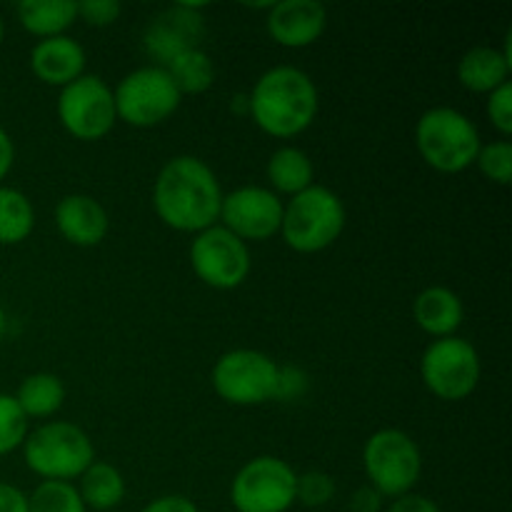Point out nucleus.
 <instances>
[{"label":"nucleus","mask_w":512,"mask_h":512,"mask_svg":"<svg viewBox=\"0 0 512 512\" xmlns=\"http://www.w3.org/2000/svg\"><path fill=\"white\" fill-rule=\"evenodd\" d=\"M223 188L218 175L195 155H175L160 168L153 183V208L168 228L200 233L218 225Z\"/></svg>","instance_id":"nucleus-1"},{"label":"nucleus","mask_w":512,"mask_h":512,"mask_svg":"<svg viewBox=\"0 0 512 512\" xmlns=\"http://www.w3.org/2000/svg\"><path fill=\"white\" fill-rule=\"evenodd\" d=\"M318 105V85L295 65L265 70L248 93V115L253 123L280 140L308 130L318 115Z\"/></svg>","instance_id":"nucleus-2"},{"label":"nucleus","mask_w":512,"mask_h":512,"mask_svg":"<svg viewBox=\"0 0 512 512\" xmlns=\"http://www.w3.org/2000/svg\"><path fill=\"white\" fill-rule=\"evenodd\" d=\"M415 145L425 163L438 173H463L475 165L483 140L468 115L450 105H435L415 123Z\"/></svg>","instance_id":"nucleus-3"},{"label":"nucleus","mask_w":512,"mask_h":512,"mask_svg":"<svg viewBox=\"0 0 512 512\" xmlns=\"http://www.w3.org/2000/svg\"><path fill=\"white\" fill-rule=\"evenodd\" d=\"M345 218L348 213L340 195L313 183L283 203L280 235L295 253H320L343 235Z\"/></svg>","instance_id":"nucleus-4"},{"label":"nucleus","mask_w":512,"mask_h":512,"mask_svg":"<svg viewBox=\"0 0 512 512\" xmlns=\"http://www.w3.org/2000/svg\"><path fill=\"white\" fill-rule=\"evenodd\" d=\"M23 460L43 480L73 483L95 460V448L80 425L50 420L30 430L23 443Z\"/></svg>","instance_id":"nucleus-5"},{"label":"nucleus","mask_w":512,"mask_h":512,"mask_svg":"<svg viewBox=\"0 0 512 512\" xmlns=\"http://www.w3.org/2000/svg\"><path fill=\"white\" fill-rule=\"evenodd\" d=\"M363 468L368 485L383 498L413 493L423 473V453L405 430L383 428L365 440Z\"/></svg>","instance_id":"nucleus-6"},{"label":"nucleus","mask_w":512,"mask_h":512,"mask_svg":"<svg viewBox=\"0 0 512 512\" xmlns=\"http://www.w3.org/2000/svg\"><path fill=\"white\" fill-rule=\"evenodd\" d=\"M115 113L133 128H155L180 108V90L163 65L135 68L115 85Z\"/></svg>","instance_id":"nucleus-7"},{"label":"nucleus","mask_w":512,"mask_h":512,"mask_svg":"<svg viewBox=\"0 0 512 512\" xmlns=\"http://www.w3.org/2000/svg\"><path fill=\"white\" fill-rule=\"evenodd\" d=\"M278 370L280 365L263 350L235 348L215 360L210 383L225 403L250 408L275 398Z\"/></svg>","instance_id":"nucleus-8"},{"label":"nucleus","mask_w":512,"mask_h":512,"mask_svg":"<svg viewBox=\"0 0 512 512\" xmlns=\"http://www.w3.org/2000/svg\"><path fill=\"white\" fill-rule=\"evenodd\" d=\"M480 355L470 340L450 335L438 338L425 348L420 358V378L423 385L440 400L458 403L470 398L480 383Z\"/></svg>","instance_id":"nucleus-9"},{"label":"nucleus","mask_w":512,"mask_h":512,"mask_svg":"<svg viewBox=\"0 0 512 512\" xmlns=\"http://www.w3.org/2000/svg\"><path fill=\"white\" fill-rule=\"evenodd\" d=\"M293 465L275 455L248 460L230 483V503L238 512H288L295 505Z\"/></svg>","instance_id":"nucleus-10"},{"label":"nucleus","mask_w":512,"mask_h":512,"mask_svg":"<svg viewBox=\"0 0 512 512\" xmlns=\"http://www.w3.org/2000/svg\"><path fill=\"white\" fill-rule=\"evenodd\" d=\"M55 110L60 125L78 140L105 138L118 123L113 88L100 75L85 73L60 88Z\"/></svg>","instance_id":"nucleus-11"},{"label":"nucleus","mask_w":512,"mask_h":512,"mask_svg":"<svg viewBox=\"0 0 512 512\" xmlns=\"http://www.w3.org/2000/svg\"><path fill=\"white\" fill-rule=\"evenodd\" d=\"M190 265L208 288L233 290L248 280L253 260L248 243L218 223L195 233L190 243Z\"/></svg>","instance_id":"nucleus-12"},{"label":"nucleus","mask_w":512,"mask_h":512,"mask_svg":"<svg viewBox=\"0 0 512 512\" xmlns=\"http://www.w3.org/2000/svg\"><path fill=\"white\" fill-rule=\"evenodd\" d=\"M218 223L238 235L243 243H260L280 233L283 223V200L263 185H240L223 193Z\"/></svg>","instance_id":"nucleus-13"},{"label":"nucleus","mask_w":512,"mask_h":512,"mask_svg":"<svg viewBox=\"0 0 512 512\" xmlns=\"http://www.w3.org/2000/svg\"><path fill=\"white\" fill-rule=\"evenodd\" d=\"M203 8V3H175L158 15L145 30L148 53L165 65L183 50L198 48V40L203 38Z\"/></svg>","instance_id":"nucleus-14"},{"label":"nucleus","mask_w":512,"mask_h":512,"mask_svg":"<svg viewBox=\"0 0 512 512\" xmlns=\"http://www.w3.org/2000/svg\"><path fill=\"white\" fill-rule=\"evenodd\" d=\"M265 28L283 48H308L328 28V8L320 0H280L268 10Z\"/></svg>","instance_id":"nucleus-15"},{"label":"nucleus","mask_w":512,"mask_h":512,"mask_svg":"<svg viewBox=\"0 0 512 512\" xmlns=\"http://www.w3.org/2000/svg\"><path fill=\"white\" fill-rule=\"evenodd\" d=\"M55 225L68 243L78 248H95L110 230L108 210L100 200L85 193H70L55 205Z\"/></svg>","instance_id":"nucleus-16"},{"label":"nucleus","mask_w":512,"mask_h":512,"mask_svg":"<svg viewBox=\"0 0 512 512\" xmlns=\"http://www.w3.org/2000/svg\"><path fill=\"white\" fill-rule=\"evenodd\" d=\"M30 68H33L35 78L43 80L45 85L65 88L80 75H85V50L70 35L43 38L30 50Z\"/></svg>","instance_id":"nucleus-17"},{"label":"nucleus","mask_w":512,"mask_h":512,"mask_svg":"<svg viewBox=\"0 0 512 512\" xmlns=\"http://www.w3.org/2000/svg\"><path fill=\"white\" fill-rule=\"evenodd\" d=\"M510 70V33L503 50L495 45H475L458 60V80L470 93H493L500 85L510 83Z\"/></svg>","instance_id":"nucleus-18"},{"label":"nucleus","mask_w":512,"mask_h":512,"mask_svg":"<svg viewBox=\"0 0 512 512\" xmlns=\"http://www.w3.org/2000/svg\"><path fill=\"white\" fill-rule=\"evenodd\" d=\"M413 318L430 338H450L463 325L465 308L458 293L445 285H430L413 300Z\"/></svg>","instance_id":"nucleus-19"},{"label":"nucleus","mask_w":512,"mask_h":512,"mask_svg":"<svg viewBox=\"0 0 512 512\" xmlns=\"http://www.w3.org/2000/svg\"><path fill=\"white\" fill-rule=\"evenodd\" d=\"M270 180V190L275 195H298L305 188L315 183V168L313 160L305 150L295 148V145H280L278 150H273V155L268 158V168H265Z\"/></svg>","instance_id":"nucleus-20"},{"label":"nucleus","mask_w":512,"mask_h":512,"mask_svg":"<svg viewBox=\"0 0 512 512\" xmlns=\"http://www.w3.org/2000/svg\"><path fill=\"white\" fill-rule=\"evenodd\" d=\"M18 20L28 33L43 38L65 35V30L78 20L75 0H23L18 5Z\"/></svg>","instance_id":"nucleus-21"},{"label":"nucleus","mask_w":512,"mask_h":512,"mask_svg":"<svg viewBox=\"0 0 512 512\" xmlns=\"http://www.w3.org/2000/svg\"><path fill=\"white\" fill-rule=\"evenodd\" d=\"M78 480V493L88 510H113L125 500V478L115 465L93 460Z\"/></svg>","instance_id":"nucleus-22"},{"label":"nucleus","mask_w":512,"mask_h":512,"mask_svg":"<svg viewBox=\"0 0 512 512\" xmlns=\"http://www.w3.org/2000/svg\"><path fill=\"white\" fill-rule=\"evenodd\" d=\"M25 418H50L65 403V385L53 373H33L20 383L13 395Z\"/></svg>","instance_id":"nucleus-23"},{"label":"nucleus","mask_w":512,"mask_h":512,"mask_svg":"<svg viewBox=\"0 0 512 512\" xmlns=\"http://www.w3.org/2000/svg\"><path fill=\"white\" fill-rule=\"evenodd\" d=\"M173 78L180 95H200L213 85L215 68L210 55L203 48H188L163 65Z\"/></svg>","instance_id":"nucleus-24"},{"label":"nucleus","mask_w":512,"mask_h":512,"mask_svg":"<svg viewBox=\"0 0 512 512\" xmlns=\"http://www.w3.org/2000/svg\"><path fill=\"white\" fill-rule=\"evenodd\" d=\"M35 228L33 203L20 190L0 185V245H18Z\"/></svg>","instance_id":"nucleus-25"},{"label":"nucleus","mask_w":512,"mask_h":512,"mask_svg":"<svg viewBox=\"0 0 512 512\" xmlns=\"http://www.w3.org/2000/svg\"><path fill=\"white\" fill-rule=\"evenodd\" d=\"M28 512H88V508L73 483L43 480L28 495Z\"/></svg>","instance_id":"nucleus-26"},{"label":"nucleus","mask_w":512,"mask_h":512,"mask_svg":"<svg viewBox=\"0 0 512 512\" xmlns=\"http://www.w3.org/2000/svg\"><path fill=\"white\" fill-rule=\"evenodd\" d=\"M28 418L23 415L13 395L0 393V458L23 448L28 438Z\"/></svg>","instance_id":"nucleus-27"},{"label":"nucleus","mask_w":512,"mask_h":512,"mask_svg":"<svg viewBox=\"0 0 512 512\" xmlns=\"http://www.w3.org/2000/svg\"><path fill=\"white\" fill-rule=\"evenodd\" d=\"M475 165L480 173L495 185H510L512 180V143L510 140H493L480 145L475 155Z\"/></svg>","instance_id":"nucleus-28"},{"label":"nucleus","mask_w":512,"mask_h":512,"mask_svg":"<svg viewBox=\"0 0 512 512\" xmlns=\"http://www.w3.org/2000/svg\"><path fill=\"white\" fill-rule=\"evenodd\" d=\"M335 480L323 470H308L295 480V503L305 508H323L333 500Z\"/></svg>","instance_id":"nucleus-29"},{"label":"nucleus","mask_w":512,"mask_h":512,"mask_svg":"<svg viewBox=\"0 0 512 512\" xmlns=\"http://www.w3.org/2000/svg\"><path fill=\"white\" fill-rule=\"evenodd\" d=\"M485 113H488L493 128H498L505 138L512 135V83L500 85L493 93H488Z\"/></svg>","instance_id":"nucleus-30"},{"label":"nucleus","mask_w":512,"mask_h":512,"mask_svg":"<svg viewBox=\"0 0 512 512\" xmlns=\"http://www.w3.org/2000/svg\"><path fill=\"white\" fill-rule=\"evenodd\" d=\"M310 378L305 370L295 368V365H285L278 370V385H275V398L280 403H290V400H300L308 393Z\"/></svg>","instance_id":"nucleus-31"},{"label":"nucleus","mask_w":512,"mask_h":512,"mask_svg":"<svg viewBox=\"0 0 512 512\" xmlns=\"http://www.w3.org/2000/svg\"><path fill=\"white\" fill-rule=\"evenodd\" d=\"M123 13V5L118 0H83L78 3V18H83L88 25L105 28L113 25Z\"/></svg>","instance_id":"nucleus-32"},{"label":"nucleus","mask_w":512,"mask_h":512,"mask_svg":"<svg viewBox=\"0 0 512 512\" xmlns=\"http://www.w3.org/2000/svg\"><path fill=\"white\" fill-rule=\"evenodd\" d=\"M140 512H200V508L185 495H160V498L150 500Z\"/></svg>","instance_id":"nucleus-33"},{"label":"nucleus","mask_w":512,"mask_h":512,"mask_svg":"<svg viewBox=\"0 0 512 512\" xmlns=\"http://www.w3.org/2000/svg\"><path fill=\"white\" fill-rule=\"evenodd\" d=\"M388 512H443L438 508V503H433L430 498L418 493H408L400 495V498L390 500Z\"/></svg>","instance_id":"nucleus-34"},{"label":"nucleus","mask_w":512,"mask_h":512,"mask_svg":"<svg viewBox=\"0 0 512 512\" xmlns=\"http://www.w3.org/2000/svg\"><path fill=\"white\" fill-rule=\"evenodd\" d=\"M385 498L373 490L370 485H363V488L355 490V495L350 498V512H380L383 510Z\"/></svg>","instance_id":"nucleus-35"},{"label":"nucleus","mask_w":512,"mask_h":512,"mask_svg":"<svg viewBox=\"0 0 512 512\" xmlns=\"http://www.w3.org/2000/svg\"><path fill=\"white\" fill-rule=\"evenodd\" d=\"M0 512H28V495L10 483H0Z\"/></svg>","instance_id":"nucleus-36"},{"label":"nucleus","mask_w":512,"mask_h":512,"mask_svg":"<svg viewBox=\"0 0 512 512\" xmlns=\"http://www.w3.org/2000/svg\"><path fill=\"white\" fill-rule=\"evenodd\" d=\"M15 163V145L13 138L8 135V130L0 125V180H5V175L10 173Z\"/></svg>","instance_id":"nucleus-37"},{"label":"nucleus","mask_w":512,"mask_h":512,"mask_svg":"<svg viewBox=\"0 0 512 512\" xmlns=\"http://www.w3.org/2000/svg\"><path fill=\"white\" fill-rule=\"evenodd\" d=\"M5 328H8V318H5V310L3 305H0V343H3L5 338Z\"/></svg>","instance_id":"nucleus-38"},{"label":"nucleus","mask_w":512,"mask_h":512,"mask_svg":"<svg viewBox=\"0 0 512 512\" xmlns=\"http://www.w3.org/2000/svg\"><path fill=\"white\" fill-rule=\"evenodd\" d=\"M3 35H5V25H3V20H0V43H3Z\"/></svg>","instance_id":"nucleus-39"}]
</instances>
